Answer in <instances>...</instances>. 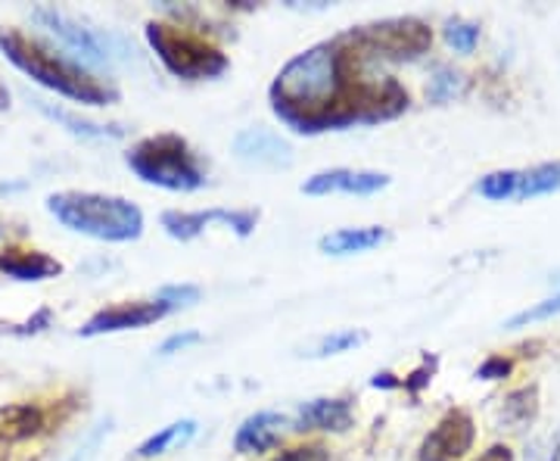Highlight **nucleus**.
I'll use <instances>...</instances> for the list:
<instances>
[{
    "label": "nucleus",
    "mask_w": 560,
    "mask_h": 461,
    "mask_svg": "<svg viewBox=\"0 0 560 461\" xmlns=\"http://www.w3.org/2000/svg\"><path fill=\"white\" fill-rule=\"evenodd\" d=\"M0 50L20 72H25L40 88L60 94L66 101H75L81 106H109L119 103V91L113 84L101 81L84 62L69 60L66 54L47 47L44 41L28 38L16 28L0 32Z\"/></svg>",
    "instance_id": "nucleus-1"
},
{
    "label": "nucleus",
    "mask_w": 560,
    "mask_h": 461,
    "mask_svg": "<svg viewBox=\"0 0 560 461\" xmlns=\"http://www.w3.org/2000/svg\"><path fill=\"white\" fill-rule=\"evenodd\" d=\"M47 212L62 228L106 243L138 241L143 234V212L125 197L84 194V191H60L47 197Z\"/></svg>",
    "instance_id": "nucleus-2"
},
{
    "label": "nucleus",
    "mask_w": 560,
    "mask_h": 461,
    "mask_svg": "<svg viewBox=\"0 0 560 461\" xmlns=\"http://www.w3.org/2000/svg\"><path fill=\"white\" fill-rule=\"evenodd\" d=\"M128 165L140 181L165 187V191H178V194L200 191L206 184V172L197 153L180 135H156V138L135 143L128 153Z\"/></svg>",
    "instance_id": "nucleus-3"
},
{
    "label": "nucleus",
    "mask_w": 560,
    "mask_h": 461,
    "mask_svg": "<svg viewBox=\"0 0 560 461\" xmlns=\"http://www.w3.org/2000/svg\"><path fill=\"white\" fill-rule=\"evenodd\" d=\"M147 41L156 50L162 66L184 81H206L219 79L228 72V57L221 54L212 41L202 35H194L180 25H168V22H150L147 25Z\"/></svg>",
    "instance_id": "nucleus-4"
},
{
    "label": "nucleus",
    "mask_w": 560,
    "mask_h": 461,
    "mask_svg": "<svg viewBox=\"0 0 560 461\" xmlns=\"http://www.w3.org/2000/svg\"><path fill=\"white\" fill-rule=\"evenodd\" d=\"M352 41L371 60H389V62H411L423 57L433 44V32L427 22L415 16H399V20H383L361 25L349 32Z\"/></svg>",
    "instance_id": "nucleus-5"
},
{
    "label": "nucleus",
    "mask_w": 560,
    "mask_h": 461,
    "mask_svg": "<svg viewBox=\"0 0 560 461\" xmlns=\"http://www.w3.org/2000/svg\"><path fill=\"white\" fill-rule=\"evenodd\" d=\"M32 20L40 22L50 35H57L72 54H79V62H84V66H103L116 57V50H113V44H119L116 35H103V32L84 25L57 7H38L32 13Z\"/></svg>",
    "instance_id": "nucleus-6"
},
{
    "label": "nucleus",
    "mask_w": 560,
    "mask_h": 461,
    "mask_svg": "<svg viewBox=\"0 0 560 461\" xmlns=\"http://www.w3.org/2000/svg\"><path fill=\"white\" fill-rule=\"evenodd\" d=\"M175 309L165 300H138L119 302V306H106L97 315H91L88 324L81 327V337H101V334H119V331H138L147 324H156L165 315H172Z\"/></svg>",
    "instance_id": "nucleus-7"
},
{
    "label": "nucleus",
    "mask_w": 560,
    "mask_h": 461,
    "mask_svg": "<svg viewBox=\"0 0 560 461\" xmlns=\"http://www.w3.org/2000/svg\"><path fill=\"white\" fill-rule=\"evenodd\" d=\"M477 437L474 418L464 408H452L440 418V424L427 434V440L420 442V461H458L470 452Z\"/></svg>",
    "instance_id": "nucleus-8"
},
{
    "label": "nucleus",
    "mask_w": 560,
    "mask_h": 461,
    "mask_svg": "<svg viewBox=\"0 0 560 461\" xmlns=\"http://www.w3.org/2000/svg\"><path fill=\"white\" fill-rule=\"evenodd\" d=\"M256 221H259L256 212H243V209H200V212H165L162 228L175 241H194L209 224H224L234 234L249 238L256 231Z\"/></svg>",
    "instance_id": "nucleus-9"
},
{
    "label": "nucleus",
    "mask_w": 560,
    "mask_h": 461,
    "mask_svg": "<svg viewBox=\"0 0 560 461\" xmlns=\"http://www.w3.org/2000/svg\"><path fill=\"white\" fill-rule=\"evenodd\" d=\"M234 157L256 169H290L293 147L271 128H243L234 138Z\"/></svg>",
    "instance_id": "nucleus-10"
},
{
    "label": "nucleus",
    "mask_w": 560,
    "mask_h": 461,
    "mask_svg": "<svg viewBox=\"0 0 560 461\" xmlns=\"http://www.w3.org/2000/svg\"><path fill=\"white\" fill-rule=\"evenodd\" d=\"M389 187V175L383 172H361V169H330L318 172L302 184V194L308 197H327V194H352V197H371Z\"/></svg>",
    "instance_id": "nucleus-11"
},
{
    "label": "nucleus",
    "mask_w": 560,
    "mask_h": 461,
    "mask_svg": "<svg viewBox=\"0 0 560 461\" xmlns=\"http://www.w3.org/2000/svg\"><path fill=\"white\" fill-rule=\"evenodd\" d=\"M355 422L352 402L349 400H308L302 402L296 418H293V430H334L342 434Z\"/></svg>",
    "instance_id": "nucleus-12"
},
{
    "label": "nucleus",
    "mask_w": 560,
    "mask_h": 461,
    "mask_svg": "<svg viewBox=\"0 0 560 461\" xmlns=\"http://www.w3.org/2000/svg\"><path fill=\"white\" fill-rule=\"evenodd\" d=\"M287 418L278 415V412H256L249 415L246 422L241 424L237 437H234V449L243 452V456H259V452H268L280 442V434L287 427Z\"/></svg>",
    "instance_id": "nucleus-13"
},
{
    "label": "nucleus",
    "mask_w": 560,
    "mask_h": 461,
    "mask_svg": "<svg viewBox=\"0 0 560 461\" xmlns=\"http://www.w3.org/2000/svg\"><path fill=\"white\" fill-rule=\"evenodd\" d=\"M0 272L13 281H47L57 278L62 272V265L54 256L40 253V250H20L10 246L0 253Z\"/></svg>",
    "instance_id": "nucleus-14"
},
{
    "label": "nucleus",
    "mask_w": 560,
    "mask_h": 461,
    "mask_svg": "<svg viewBox=\"0 0 560 461\" xmlns=\"http://www.w3.org/2000/svg\"><path fill=\"white\" fill-rule=\"evenodd\" d=\"M386 241V231L381 224H368V228H340L334 234L320 238V253L327 256H355V253H368L374 246Z\"/></svg>",
    "instance_id": "nucleus-15"
},
{
    "label": "nucleus",
    "mask_w": 560,
    "mask_h": 461,
    "mask_svg": "<svg viewBox=\"0 0 560 461\" xmlns=\"http://www.w3.org/2000/svg\"><path fill=\"white\" fill-rule=\"evenodd\" d=\"M35 106H38L47 119L60 122V125H66L72 135H79V138H121V135H125L121 125H101V122L79 119V116H72L69 110H57V106H50V103L44 101H35Z\"/></svg>",
    "instance_id": "nucleus-16"
},
{
    "label": "nucleus",
    "mask_w": 560,
    "mask_h": 461,
    "mask_svg": "<svg viewBox=\"0 0 560 461\" xmlns=\"http://www.w3.org/2000/svg\"><path fill=\"white\" fill-rule=\"evenodd\" d=\"M555 191H560V165L548 162V165H536L529 172H517L514 200H529V197H541V194H555Z\"/></svg>",
    "instance_id": "nucleus-17"
},
{
    "label": "nucleus",
    "mask_w": 560,
    "mask_h": 461,
    "mask_svg": "<svg viewBox=\"0 0 560 461\" xmlns=\"http://www.w3.org/2000/svg\"><path fill=\"white\" fill-rule=\"evenodd\" d=\"M539 415V390L536 387H523V390H514L504 405H501V422L511 424L514 430H521L526 424L536 422Z\"/></svg>",
    "instance_id": "nucleus-18"
},
{
    "label": "nucleus",
    "mask_w": 560,
    "mask_h": 461,
    "mask_svg": "<svg viewBox=\"0 0 560 461\" xmlns=\"http://www.w3.org/2000/svg\"><path fill=\"white\" fill-rule=\"evenodd\" d=\"M194 434H197V424L194 422L168 424V427H162L160 434H153L147 442H140L138 456L140 459H156V456L168 452V449H175V446H184V442L190 440Z\"/></svg>",
    "instance_id": "nucleus-19"
},
{
    "label": "nucleus",
    "mask_w": 560,
    "mask_h": 461,
    "mask_svg": "<svg viewBox=\"0 0 560 461\" xmlns=\"http://www.w3.org/2000/svg\"><path fill=\"white\" fill-rule=\"evenodd\" d=\"M460 91H464V76L455 72L452 66H436V72L430 79V88H427L430 103L455 101V97H460Z\"/></svg>",
    "instance_id": "nucleus-20"
},
{
    "label": "nucleus",
    "mask_w": 560,
    "mask_h": 461,
    "mask_svg": "<svg viewBox=\"0 0 560 461\" xmlns=\"http://www.w3.org/2000/svg\"><path fill=\"white\" fill-rule=\"evenodd\" d=\"M445 41H448V47H455L458 54H474V47L480 44V25L464 20H452L445 25Z\"/></svg>",
    "instance_id": "nucleus-21"
},
{
    "label": "nucleus",
    "mask_w": 560,
    "mask_h": 461,
    "mask_svg": "<svg viewBox=\"0 0 560 461\" xmlns=\"http://www.w3.org/2000/svg\"><path fill=\"white\" fill-rule=\"evenodd\" d=\"M517 172H492L480 181V194L486 200H514Z\"/></svg>",
    "instance_id": "nucleus-22"
},
{
    "label": "nucleus",
    "mask_w": 560,
    "mask_h": 461,
    "mask_svg": "<svg viewBox=\"0 0 560 461\" xmlns=\"http://www.w3.org/2000/svg\"><path fill=\"white\" fill-rule=\"evenodd\" d=\"M359 343H364V334L361 331H334V334H327L324 341L318 343V349H315V356H340V353H349V349H355Z\"/></svg>",
    "instance_id": "nucleus-23"
},
{
    "label": "nucleus",
    "mask_w": 560,
    "mask_h": 461,
    "mask_svg": "<svg viewBox=\"0 0 560 461\" xmlns=\"http://www.w3.org/2000/svg\"><path fill=\"white\" fill-rule=\"evenodd\" d=\"M160 300H165L178 312V309H187V306H194V302L200 300V287H194V284H172V287H162Z\"/></svg>",
    "instance_id": "nucleus-24"
},
{
    "label": "nucleus",
    "mask_w": 560,
    "mask_h": 461,
    "mask_svg": "<svg viewBox=\"0 0 560 461\" xmlns=\"http://www.w3.org/2000/svg\"><path fill=\"white\" fill-rule=\"evenodd\" d=\"M202 341L200 331H178V334H172V337H165L160 346V356H175V353H184V349H190V346H197Z\"/></svg>",
    "instance_id": "nucleus-25"
},
{
    "label": "nucleus",
    "mask_w": 560,
    "mask_h": 461,
    "mask_svg": "<svg viewBox=\"0 0 560 461\" xmlns=\"http://www.w3.org/2000/svg\"><path fill=\"white\" fill-rule=\"evenodd\" d=\"M511 368H514V365H511L508 359L492 356V359H486L480 368H477V378H480V381H501V378H508V374H511Z\"/></svg>",
    "instance_id": "nucleus-26"
},
{
    "label": "nucleus",
    "mask_w": 560,
    "mask_h": 461,
    "mask_svg": "<svg viewBox=\"0 0 560 461\" xmlns=\"http://www.w3.org/2000/svg\"><path fill=\"white\" fill-rule=\"evenodd\" d=\"M433 368H436V359L430 361H423V365H420L418 371H415V374H411V378H408V381H405V390H411V393H418L420 387H427V383L433 381Z\"/></svg>",
    "instance_id": "nucleus-27"
},
{
    "label": "nucleus",
    "mask_w": 560,
    "mask_h": 461,
    "mask_svg": "<svg viewBox=\"0 0 560 461\" xmlns=\"http://www.w3.org/2000/svg\"><path fill=\"white\" fill-rule=\"evenodd\" d=\"M477 461H514V452H511L508 446H492V449H486Z\"/></svg>",
    "instance_id": "nucleus-28"
},
{
    "label": "nucleus",
    "mask_w": 560,
    "mask_h": 461,
    "mask_svg": "<svg viewBox=\"0 0 560 461\" xmlns=\"http://www.w3.org/2000/svg\"><path fill=\"white\" fill-rule=\"evenodd\" d=\"M320 449H293V452H283L278 461H312L318 459Z\"/></svg>",
    "instance_id": "nucleus-29"
},
{
    "label": "nucleus",
    "mask_w": 560,
    "mask_h": 461,
    "mask_svg": "<svg viewBox=\"0 0 560 461\" xmlns=\"http://www.w3.org/2000/svg\"><path fill=\"white\" fill-rule=\"evenodd\" d=\"M374 387H383V390H393V387H399V381H393V374H377L374 378Z\"/></svg>",
    "instance_id": "nucleus-30"
},
{
    "label": "nucleus",
    "mask_w": 560,
    "mask_h": 461,
    "mask_svg": "<svg viewBox=\"0 0 560 461\" xmlns=\"http://www.w3.org/2000/svg\"><path fill=\"white\" fill-rule=\"evenodd\" d=\"M10 110V88L0 81V113H7Z\"/></svg>",
    "instance_id": "nucleus-31"
},
{
    "label": "nucleus",
    "mask_w": 560,
    "mask_h": 461,
    "mask_svg": "<svg viewBox=\"0 0 560 461\" xmlns=\"http://www.w3.org/2000/svg\"><path fill=\"white\" fill-rule=\"evenodd\" d=\"M551 461H560V434H558V440H555V452H551Z\"/></svg>",
    "instance_id": "nucleus-32"
}]
</instances>
